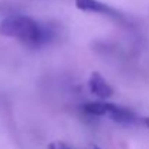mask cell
<instances>
[{"mask_svg": "<svg viewBox=\"0 0 149 149\" xmlns=\"http://www.w3.org/2000/svg\"><path fill=\"white\" fill-rule=\"evenodd\" d=\"M48 149H71L70 146H67L65 143H62V142H54V143H51L49 148Z\"/></svg>", "mask_w": 149, "mask_h": 149, "instance_id": "8992f818", "label": "cell"}, {"mask_svg": "<svg viewBox=\"0 0 149 149\" xmlns=\"http://www.w3.org/2000/svg\"><path fill=\"white\" fill-rule=\"evenodd\" d=\"M94 149H99V148H94Z\"/></svg>", "mask_w": 149, "mask_h": 149, "instance_id": "52a82bcc", "label": "cell"}, {"mask_svg": "<svg viewBox=\"0 0 149 149\" xmlns=\"http://www.w3.org/2000/svg\"><path fill=\"white\" fill-rule=\"evenodd\" d=\"M107 106L109 103H101V101H93V103H86L83 106V110L88 114L94 116H103L107 114Z\"/></svg>", "mask_w": 149, "mask_h": 149, "instance_id": "5b68a950", "label": "cell"}, {"mask_svg": "<svg viewBox=\"0 0 149 149\" xmlns=\"http://www.w3.org/2000/svg\"><path fill=\"white\" fill-rule=\"evenodd\" d=\"M107 114L110 116L111 120L120 123V125H129V126H145L149 127V117H143L136 114L133 110L119 106V104H113L109 103L107 106Z\"/></svg>", "mask_w": 149, "mask_h": 149, "instance_id": "7a4b0ae2", "label": "cell"}, {"mask_svg": "<svg viewBox=\"0 0 149 149\" xmlns=\"http://www.w3.org/2000/svg\"><path fill=\"white\" fill-rule=\"evenodd\" d=\"M88 88L93 94L99 96L101 99H106V97H110L113 94V88L109 86V83L100 75L99 72H93L90 75V80H88Z\"/></svg>", "mask_w": 149, "mask_h": 149, "instance_id": "277c9868", "label": "cell"}, {"mask_svg": "<svg viewBox=\"0 0 149 149\" xmlns=\"http://www.w3.org/2000/svg\"><path fill=\"white\" fill-rule=\"evenodd\" d=\"M0 35L15 38L31 48H36L48 42L51 33L35 19L29 16L13 15L0 22Z\"/></svg>", "mask_w": 149, "mask_h": 149, "instance_id": "6da1fadb", "label": "cell"}, {"mask_svg": "<svg viewBox=\"0 0 149 149\" xmlns=\"http://www.w3.org/2000/svg\"><path fill=\"white\" fill-rule=\"evenodd\" d=\"M75 6H77V9H80L83 12L100 13V15H106L109 17H113L119 22H126V17L120 12H117L116 9L107 6L106 3H103L100 0H75Z\"/></svg>", "mask_w": 149, "mask_h": 149, "instance_id": "3957f363", "label": "cell"}]
</instances>
